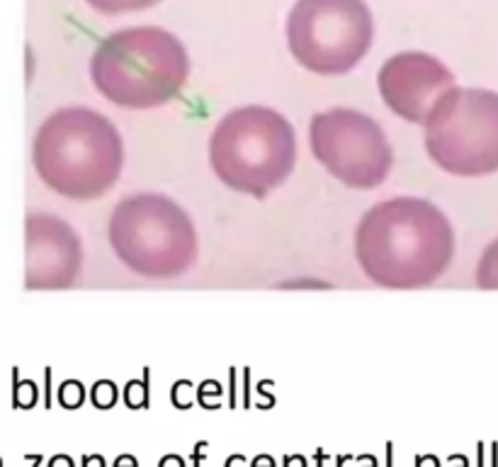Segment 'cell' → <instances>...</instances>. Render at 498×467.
<instances>
[{
    "mask_svg": "<svg viewBox=\"0 0 498 467\" xmlns=\"http://www.w3.org/2000/svg\"><path fill=\"white\" fill-rule=\"evenodd\" d=\"M425 153L457 178L498 173V93L455 86L425 120Z\"/></svg>",
    "mask_w": 498,
    "mask_h": 467,
    "instance_id": "cell-6",
    "label": "cell"
},
{
    "mask_svg": "<svg viewBox=\"0 0 498 467\" xmlns=\"http://www.w3.org/2000/svg\"><path fill=\"white\" fill-rule=\"evenodd\" d=\"M355 258L384 289H423L447 273L455 229L425 197L396 195L372 205L355 227Z\"/></svg>",
    "mask_w": 498,
    "mask_h": 467,
    "instance_id": "cell-1",
    "label": "cell"
},
{
    "mask_svg": "<svg viewBox=\"0 0 498 467\" xmlns=\"http://www.w3.org/2000/svg\"><path fill=\"white\" fill-rule=\"evenodd\" d=\"M108 239L124 268L148 280L182 277L197 263L192 217L161 193L122 197L112 207Z\"/></svg>",
    "mask_w": 498,
    "mask_h": 467,
    "instance_id": "cell-5",
    "label": "cell"
},
{
    "mask_svg": "<svg viewBox=\"0 0 498 467\" xmlns=\"http://www.w3.org/2000/svg\"><path fill=\"white\" fill-rule=\"evenodd\" d=\"M83 246L76 229L54 215L34 212L25 222V287L66 289L78 280Z\"/></svg>",
    "mask_w": 498,
    "mask_h": 467,
    "instance_id": "cell-10",
    "label": "cell"
},
{
    "mask_svg": "<svg viewBox=\"0 0 498 467\" xmlns=\"http://www.w3.org/2000/svg\"><path fill=\"white\" fill-rule=\"evenodd\" d=\"M190 78V54L163 27H124L108 34L90 56L95 91L112 105L151 110L170 103Z\"/></svg>",
    "mask_w": 498,
    "mask_h": 467,
    "instance_id": "cell-3",
    "label": "cell"
},
{
    "mask_svg": "<svg viewBox=\"0 0 498 467\" xmlns=\"http://www.w3.org/2000/svg\"><path fill=\"white\" fill-rule=\"evenodd\" d=\"M294 163L292 122L268 105L234 108L209 134V165L234 193L263 200L292 175Z\"/></svg>",
    "mask_w": 498,
    "mask_h": 467,
    "instance_id": "cell-4",
    "label": "cell"
},
{
    "mask_svg": "<svg viewBox=\"0 0 498 467\" xmlns=\"http://www.w3.org/2000/svg\"><path fill=\"white\" fill-rule=\"evenodd\" d=\"M161 0H88L93 10L103 15H122V13H139V10L153 8Z\"/></svg>",
    "mask_w": 498,
    "mask_h": 467,
    "instance_id": "cell-12",
    "label": "cell"
},
{
    "mask_svg": "<svg viewBox=\"0 0 498 467\" xmlns=\"http://www.w3.org/2000/svg\"><path fill=\"white\" fill-rule=\"evenodd\" d=\"M49 467H71V460L68 458H54Z\"/></svg>",
    "mask_w": 498,
    "mask_h": 467,
    "instance_id": "cell-14",
    "label": "cell"
},
{
    "mask_svg": "<svg viewBox=\"0 0 498 467\" xmlns=\"http://www.w3.org/2000/svg\"><path fill=\"white\" fill-rule=\"evenodd\" d=\"M39 180L66 200L105 197L124 165V141L110 117L93 108H61L39 124L32 141Z\"/></svg>",
    "mask_w": 498,
    "mask_h": 467,
    "instance_id": "cell-2",
    "label": "cell"
},
{
    "mask_svg": "<svg viewBox=\"0 0 498 467\" xmlns=\"http://www.w3.org/2000/svg\"><path fill=\"white\" fill-rule=\"evenodd\" d=\"M311 156L353 190H372L391 173L394 151L375 117L353 108H331L311 117Z\"/></svg>",
    "mask_w": 498,
    "mask_h": 467,
    "instance_id": "cell-8",
    "label": "cell"
},
{
    "mask_svg": "<svg viewBox=\"0 0 498 467\" xmlns=\"http://www.w3.org/2000/svg\"><path fill=\"white\" fill-rule=\"evenodd\" d=\"M455 86L457 81L452 71L425 51H399L387 58L377 73L382 103L411 124H425L437 100Z\"/></svg>",
    "mask_w": 498,
    "mask_h": 467,
    "instance_id": "cell-9",
    "label": "cell"
},
{
    "mask_svg": "<svg viewBox=\"0 0 498 467\" xmlns=\"http://www.w3.org/2000/svg\"><path fill=\"white\" fill-rule=\"evenodd\" d=\"M474 277L479 289H494V292L498 289V236L482 251Z\"/></svg>",
    "mask_w": 498,
    "mask_h": 467,
    "instance_id": "cell-11",
    "label": "cell"
},
{
    "mask_svg": "<svg viewBox=\"0 0 498 467\" xmlns=\"http://www.w3.org/2000/svg\"><path fill=\"white\" fill-rule=\"evenodd\" d=\"M161 467H182V460L180 458H163Z\"/></svg>",
    "mask_w": 498,
    "mask_h": 467,
    "instance_id": "cell-13",
    "label": "cell"
},
{
    "mask_svg": "<svg viewBox=\"0 0 498 467\" xmlns=\"http://www.w3.org/2000/svg\"><path fill=\"white\" fill-rule=\"evenodd\" d=\"M289 54L316 76H346L370 54L375 20L365 0H296L287 15Z\"/></svg>",
    "mask_w": 498,
    "mask_h": 467,
    "instance_id": "cell-7",
    "label": "cell"
}]
</instances>
